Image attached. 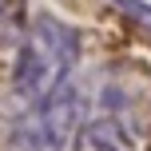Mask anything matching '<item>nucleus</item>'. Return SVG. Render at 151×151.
Masks as SVG:
<instances>
[{
    "mask_svg": "<svg viewBox=\"0 0 151 151\" xmlns=\"http://www.w3.org/2000/svg\"><path fill=\"white\" fill-rule=\"evenodd\" d=\"M76 60H80V32L48 12H36L20 28V48L12 64V96L20 99V107L28 111L52 99L68 83Z\"/></svg>",
    "mask_w": 151,
    "mask_h": 151,
    "instance_id": "obj_1",
    "label": "nucleus"
},
{
    "mask_svg": "<svg viewBox=\"0 0 151 151\" xmlns=\"http://www.w3.org/2000/svg\"><path fill=\"white\" fill-rule=\"evenodd\" d=\"M88 119V104L76 83H64L52 99L28 107L12 131V151H72Z\"/></svg>",
    "mask_w": 151,
    "mask_h": 151,
    "instance_id": "obj_2",
    "label": "nucleus"
},
{
    "mask_svg": "<svg viewBox=\"0 0 151 151\" xmlns=\"http://www.w3.org/2000/svg\"><path fill=\"white\" fill-rule=\"evenodd\" d=\"M72 151H135V127L119 115H88Z\"/></svg>",
    "mask_w": 151,
    "mask_h": 151,
    "instance_id": "obj_3",
    "label": "nucleus"
},
{
    "mask_svg": "<svg viewBox=\"0 0 151 151\" xmlns=\"http://www.w3.org/2000/svg\"><path fill=\"white\" fill-rule=\"evenodd\" d=\"M111 4L119 8L123 16H131L139 28H147V32H151V4H147V0H111Z\"/></svg>",
    "mask_w": 151,
    "mask_h": 151,
    "instance_id": "obj_4",
    "label": "nucleus"
},
{
    "mask_svg": "<svg viewBox=\"0 0 151 151\" xmlns=\"http://www.w3.org/2000/svg\"><path fill=\"white\" fill-rule=\"evenodd\" d=\"M16 28V12H12V0H0V40Z\"/></svg>",
    "mask_w": 151,
    "mask_h": 151,
    "instance_id": "obj_5",
    "label": "nucleus"
}]
</instances>
